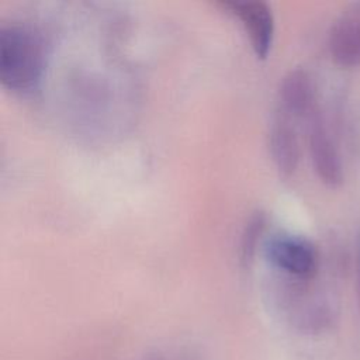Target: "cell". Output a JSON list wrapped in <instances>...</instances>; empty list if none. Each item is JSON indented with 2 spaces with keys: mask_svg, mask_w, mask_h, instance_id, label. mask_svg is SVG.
<instances>
[{
  "mask_svg": "<svg viewBox=\"0 0 360 360\" xmlns=\"http://www.w3.org/2000/svg\"><path fill=\"white\" fill-rule=\"evenodd\" d=\"M333 60L346 68L360 65V4L347 8L335 21L329 35Z\"/></svg>",
  "mask_w": 360,
  "mask_h": 360,
  "instance_id": "277c9868",
  "label": "cell"
},
{
  "mask_svg": "<svg viewBox=\"0 0 360 360\" xmlns=\"http://www.w3.org/2000/svg\"><path fill=\"white\" fill-rule=\"evenodd\" d=\"M280 111L288 117L312 114L314 110V84L307 70L301 68L291 69L284 75L278 89Z\"/></svg>",
  "mask_w": 360,
  "mask_h": 360,
  "instance_id": "52a82bcc",
  "label": "cell"
},
{
  "mask_svg": "<svg viewBox=\"0 0 360 360\" xmlns=\"http://www.w3.org/2000/svg\"><path fill=\"white\" fill-rule=\"evenodd\" d=\"M148 360H160V359H158V357H152V359H148Z\"/></svg>",
  "mask_w": 360,
  "mask_h": 360,
  "instance_id": "30bf717a",
  "label": "cell"
},
{
  "mask_svg": "<svg viewBox=\"0 0 360 360\" xmlns=\"http://www.w3.org/2000/svg\"><path fill=\"white\" fill-rule=\"evenodd\" d=\"M357 295L360 305V239H359V252H357Z\"/></svg>",
  "mask_w": 360,
  "mask_h": 360,
  "instance_id": "9c48e42d",
  "label": "cell"
},
{
  "mask_svg": "<svg viewBox=\"0 0 360 360\" xmlns=\"http://www.w3.org/2000/svg\"><path fill=\"white\" fill-rule=\"evenodd\" d=\"M218 4L242 21L256 55L264 58L274 35V17L269 4L262 0H222Z\"/></svg>",
  "mask_w": 360,
  "mask_h": 360,
  "instance_id": "7a4b0ae2",
  "label": "cell"
},
{
  "mask_svg": "<svg viewBox=\"0 0 360 360\" xmlns=\"http://www.w3.org/2000/svg\"><path fill=\"white\" fill-rule=\"evenodd\" d=\"M264 252L276 267L288 274L309 277L316 270V252L314 246L302 238L274 235L267 239Z\"/></svg>",
  "mask_w": 360,
  "mask_h": 360,
  "instance_id": "3957f363",
  "label": "cell"
},
{
  "mask_svg": "<svg viewBox=\"0 0 360 360\" xmlns=\"http://www.w3.org/2000/svg\"><path fill=\"white\" fill-rule=\"evenodd\" d=\"M308 142L311 159L319 179L328 186H338L342 181V165L333 142L322 122V120L312 112L308 129Z\"/></svg>",
  "mask_w": 360,
  "mask_h": 360,
  "instance_id": "5b68a950",
  "label": "cell"
},
{
  "mask_svg": "<svg viewBox=\"0 0 360 360\" xmlns=\"http://www.w3.org/2000/svg\"><path fill=\"white\" fill-rule=\"evenodd\" d=\"M46 62L45 39L25 22L0 25V82L14 91H31L41 82Z\"/></svg>",
  "mask_w": 360,
  "mask_h": 360,
  "instance_id": "6da1fadb",
  "label": "cell"
},
{
  "mask_svg": "<svg viewBox=\"0 0 360 360\" xmlns=\"http://www.w3.org/2000/svg\"><path fill=\"white\" fill-rule=\"evenodd\" d=\"M266 217L262 211H256L250 215L248 222L243 226L239 243V256L242 262H249L257 248V243L264 232Z\"/></svg>",
  "mask_w": 360,
  "mask_h": 360,
  "instance_id": "ba28073f",
  "label": "cell"
},
{
  "mask_svg": "<svg viewBox=\"0 0 360 360\" xmlns=\"http://www.w3.org/2000/svg\"><path fill=\"white\" fill-rule=\"evenodd\" d=\"M269 149L278 173L290 177L300 162V143L294 125L291 124V117L280 110L270 125Z\"/></svg>",
  "mask_w": 360,
  "mask_h": 360,
  "instance_id": "8992f818",
  "label": "cell"
}]
</instances>
